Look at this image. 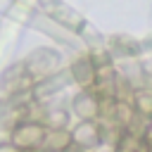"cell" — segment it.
Segmentation results:
<instances>
[{
	"label": "cell",
	"mask_w": 152,
	"mask_h": 152,
	"mask_svg": "<svg viewBox=\"0 0 152 152\" xmlns=\"http://www.w3.org/2000/svg\"><path fill=\"white\" fill-rule=\"evenodd\" d=\"M0 152H24V150H19V147L10 140V142H0Z\"/></svg>",
	"instance_id": "10"
},
{
	"label": "cell",
	"mask_w": 152,
	"mask_h": 152,
	"mask_svg": "<svg viewBox=\"0 0 152 152\" xmlns=\"http://www.w3.org/2000/svg\"><path fill=\"white\" fill-rule=\"evenodd\" d=\"M74 145H78L81 150H93L95 145L102 142V124L97 121H81L74 131H71Z\"/></svg>",
	"instance_id": "5"
},
{
	"label": "cell",
	"mask_w": 152,
	"mask_h": 152,
	"mask_svg": "<svg viewBox=\"0 0 152 152\" xmlns=\"http://www.w3.org/2000/svg\"><path fill=\"white\" fill-rule=\"evenodd\" d=\"M31 152H52V150H48V147H36V150H31Z\"/></svg>",
	"instance_id": "12"
},
{
	"label": "cell",
	"mask_w": 152,
	"mask_h": 152,
	"mask_svg": "<svg viewBox=\"0 0 152 152\" xmlns=\"http://www.w3.org/2000/svg\"><path fill=\"white\" fill-rule=\"evenodd\" d=\"M64 152H86V150H81V147H78V145H71V147H66V150H64Z\"/></svg>",
	"instance_id": "11"
},
{
	"label": "cell",
	"mask_w": 152,
	"mask_h": 152,
	"mask_svg": "<svg viewBox=\"0 0 152 152\" xmlns=\"http://www.w3.org/2000/svg\"><path fill=\"white\" fill-rule=\"evenodd\" d=\"M71 78L83 90H93L95 78H97V64H95V59L88 57V55H78L71 62Z\"/></svg>",
	"instance_id": "3"
},
{
	"label": "cell",
	"mask_w": 152,
	"mask_h": 152,
	"mask_svg": "<svg viewBox=\"0 0 152 152\" xmlns=\"http://www.w3.org/2000/svg\"><path fill=\"white\" fill-rule=\"evenodd\" d=\"M45 135H48V126L36 121V119H26V121H19L17 126H12V133H10V140L24 150V152H31L36 147H43L45 142Z\"/></svg>",
	"instance_id": "1"
},
{
	"label": "cell",
	"mask_w": 152,
	"mask_h": 152,
	"mask_svg": "<svg viewBox=\"0 0 152 152\" xmlns=\"http://www.w3.org/2000/svg\"><path fill=\"white\" fill-rule=\"evenodd\" d=\"M71 145H74L71 131H66V128H57V131L48 128V135H45L43 147H48V150H52V152H64V150L71 147Z\"/></svg>",
	"instance_id": "6"
},
{
	"label": "cell",
	"mask_w": 152,
	"mask_h": 152,
	"mask_svg": "<svg viewBox=\"0 0 152 152\" xmlns=\"http://www.w3.org/2000/svg\"><path fill=\"white\" fill-rule=\"evenodd\" d=\"M147 152H152V145H150V150H147Z\"/></svg>",
	"instance_id": "13"
},
{
	"label": "cell",
	"mask_w": 152,
	"mask_h": 152,
	"mask_svg": "<svg viewBox=\"0 0 152 152\" xmlns=\"http://www.w3.org/2000/svg\"><path fill=\"white\" fill-rule=\"evenodd\" d=\"M57 64H59V55H55V52H50V50H38V52H33V55L24 62V66H26V71L33 76V81L48 78V76L57 69Z\"/></svg>",
	"instance_id": "2"
},
{
	"label": "cell",
	"mask_w": 152,
	"mask_h": 152,
	"mask_svg": "<svg viewBox=\"0 0 152 152\" xmlns=\"http://www.w3.org/2000/svg\"><path fill=\"white\" fill-rule=\"evenodd\" d=\"M38 121L45 124L48 128L57 131V128H66V124H69V114H66L64 109H43V114H40Z\"/></svg>",
	"instance_id": "7"
},
{
	"label": "cell",
	"mask_w": 152,
	"mask_h": 152,
	"mask_svg": "<svg viewBox=\"0 0 152 152\" xmlns=\"http://www.w3.org/2000/svg\"><path fill=\"white\" fill-rule=\"evenodd\" d=\"M142 138H145V142H147V145H152V116H150V119H145V128H142Z\"/></svg>",
	"instance_id": "9"
},
{
	"label": "cell",
	"mask_w": 152,
	"mask_h": 152,
	"mask_svg": "<svg viewBox=\"0 0 152 152\" xmlns=\"http://www.w3.org/2000/svg\"><path fill=\"white\" fill-rule=\"evenodd\" d=\"M133 104L140 116L150 119L152 116V88H138L133 93Z\"/></svg>",
	"instance_id": "8"
},
{
	"label": "cell",
	"mask_w": 152,
	"mask_h": 152,
	"mask_svg": "<svg viewBox=\"0 0 152 152\" xmlns=\"http://www.w3.org/2000/svg\"><path fill=\"white\" fill-rule=\"evenodd\" d=\"M71 107H74V114H76L81 121H97V119H100V97H97L93 90L78 93V95L71 100Z\"/></svg>",
	"instance_id": "4"
}]
</instances>
